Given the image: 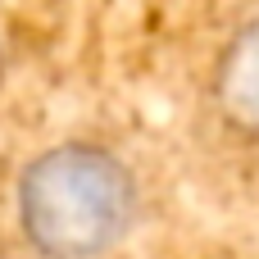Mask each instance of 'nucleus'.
<instances>
[{"instance_id": "1", "label": "nucleus", "mask_w": 259, "mask_h": 259, "mask_svg": "<svg viewBox=\"0 0 259 259\" xmlns=\"http://www.w3.org/2000/svg\"><path fill=\"white\" fill-rule=\"evenodd\" d=\"M141 214L132 164L87 137L55 141L14 182V223L41 259H105Z\"/></svg>"}, {"instance_id": "2", "label": "nucleus", "mask_w": 259, "mask_h": 259, "mask_svg": "<svg viewBox=\"0 0 259 259\" xmlns=\"http://www.w3.org/2000/svg\"><path fill=\"white\" fill-rule=\"evenodd\" d=\"M209 105L223 132L259 150V14L237 23L209 68Z\"/></svg>"}]
</instances>
